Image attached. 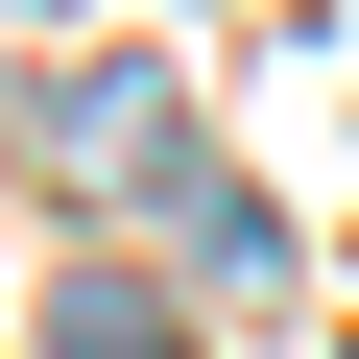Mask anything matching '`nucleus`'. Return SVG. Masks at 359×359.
Instances as JSON below:
<instances>
[{
    "instance_id": "2",
    "label": "nucleus",
    "mask_w": 359,
    "mask_h": 359,
    "mask_svg": "<svg viewBox=\"0 0 359 359\" xmlns=\"http://www.w3.org/2000/svg\"><path fill=\"white\" fill-rule=\"evenodd\" d=\"M48 359H192V335H168L144 264H72V287H48Z\"/></svg>"
},
{
    "instance_id": "3",
    "label": "nucleus",
    "mask_w": 359,
    "mask_h": 359,
    "mask_svg": "<svg viewBox=\"0 0 359 359\" xmlns=\"http://www.w3.org/2000/svg\"><path fill=\"white\" fill-rule=\"evenodd\" d=\"M72 168H96V192L168 168V72H72Z\"/></svg>"
},
{
    "instance_id": "1",
    "label": "nucleus",
    "mask_w": 359,
    "mask_h": 359,
    "mask_svg": "<svg viewBox=\"0 0 359 359\" xmlns=\"http://www.w3.org/2000/svg\"><path fill=\"white\" fill-rule=\"evenodd\" d=\"M168 240H192V287H264L287 264V216L240 192V168H168Z\"/></svg>"
}]
</instances>
